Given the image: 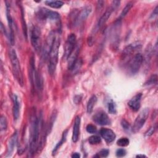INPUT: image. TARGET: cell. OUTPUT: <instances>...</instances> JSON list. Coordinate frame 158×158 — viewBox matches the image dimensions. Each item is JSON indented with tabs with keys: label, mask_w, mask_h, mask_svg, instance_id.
<instances>
[{
	"label": "cell",
	"mask_w": 158,
	"mask_h": 158,
	"mask_svg": "<svg viewBox=\"0 0 158 158\" xmlns=\"http://www.w3.org/2000/svg\"><path fill=\"white\" fill-rule=\"evenodd\" d=\"M41 117H37L35 115L33 116L31 121L30 128V154L33 155L38 149V140L40 136V130L41 125Z\"/></svg>",
	"instance_id": "cell-1"
},
{
	"label": "cell",
	"mask_w": 158,
	"mask_h": 158,
	"mask_svg": "<svg viewBox=\"0 0 158 158\" xmlns=\"http://www.w3.org/2000/svg\"><path fill=\"white\" fill-rule=\"evenodd\" d=\"M60 46V38L58 36H55L53 41L52 46L49 53L48 59V72L51 75H53L55 73L57 64L58 62V54H59V48Z\"/></svg>",
	"instance_id": "cell-2"
},
{
	"label": "cell",
	"mask_w": 158,
	"mask_h": 158,
	"mask_svg": "<svg viewBox=\"0 0 158 158\" xmlns=\"http://www.w3.org/2000/svg\"><path fill=\"white\" fill-rule=\"evenodd\" d=\"M9 57L12 65V70L13 75L17 81V82L21 86H23V75L20 65V62L17 56V53L15 49H10L9 51Z\"/></svg>",
	"instance_id": "cell-3"
},
{
	"label": "cell",
	"mask_w": 158,
	"mask_h": 158,
	"mask_svg": "<svg viewBox=\"0 0 158 158\" xmlns=\"http://www.w3.org/2000/svg\"><path fill=\"white\" fill-rule=\"evenodd\" d=\"M143 62V56L141 53L136 52L133 55L124 65L126 66L128 72L134 75L139 71Z\"/></svg>",
	"instance_id": "cell-4"
},
{
	"label": "cell",
	"mask_w": 158,
	"mask_h": 158,
	"mask_svg": "<svg viewBox=\"0 0 158 158\" xmlns=\"http://www.w3.org/2000/svg\"><path fill=\"white\" fill-rule=\"evenodd\" d=\"M30 77L31 84L33 86V89L41 91L43 89V81L39 73L36 72L35 69V64L34 57L31 56L30 60Z\"/></svg>",
	"instance_id": "cell-5"
},
{
	"label": "cell",
	"mask_w": 158,
	"mask_h": 158,
	"mask_svg": "<svg viewBox=\"0 0 158 158\" xmlns=\"http://www.w3.org/2000/svg\"><path fill=\"white\" fill-rule=\"evenodd\" d=\"M31 43L34 49L39 52L41 49V32L37 26H33L30 33Z\"/></svg>",
	"instance_id": "cell-6"
},
{
	"label": "cell",
	"mask_w": 158,
	"mask_h": 158,
	"mask_svg": "<svg viewBox=\"0 0 158 158\" xmlns=\"http://www.w3.org/2000/svg\"><path fill=\"white\" fill-rule=\"evenodd\" d=\"M149 108H144L139 112L131 128V131L133 133H137L142 128L149 116Z\"/></svg>",
	"instance_id": "cell-7"
},
{
	"label": "cell",
	"mask_w": 158,
	"mask_h": 158,
	"mask_svg": "<svg viewBox=\"0 0 158 158\" xmlns=\"http://www.w3.org/2000/svg\"><path fill=\"white\" fill-rule=\"evenodd\" d=\"M77 44V39L76 36L73 33H71L69 35L67 36V40L65 41V46H64V58L65 60H67L69 57L71 56L73 50L76 47Z\"/></svg>",
	"instance_id": "cell-8"
},
{
	"label": "cell",
	"mask_w": 158,
	"mask_h": 158,
	"mask_svg": "<svg viewBox=\"0 0 158 158\" xmlns=\"http://www.w3.org/2000/svg\"><path fill=\"white\" fill-rule=\"evenodd\" d=\"M141 48V44L139 43H134L128 45L122 51L121 56V61L124 65L128 60Z\"/></svg>",
	"instance_id": "cell-9"
},
{
	"label": "cell",
	"mask_w": 158,
	"mask_h": 158,
	"mask_svg": "<svg viewBox=\"0 0 158 158\" xmlns=\"http://www.w3.org/2000/svg\"><path fill=\"white\" fill-rule=\"evenodd\" d=\"M37 16L40 19L43 20L58 21L60 20V15L59 13L45 8H41L37 13Z\"/></svg>",
	"instance_id": "cell-10"
},
{
	"label": "cell",
	"mask_w": 158,
	"mask_h": 158,
	"mask_svg": "<svg viewBox=\"0 0 158 158\" xmlns=\"http://www.w3.org/2000/svg\"><path fill=\"white\" fill-rule=\"evenodd\" d=\"M93 120L99 125H106L110 123V120L107 114L103 110L96 112L93 116Z\"/></svg>",
	"instance_id": "cell-11"
},
{
	"label": "cell",
	"mask_w": 158,
	"mask_h": 158,
	"mask_svg": "<svg viewBox=\"0 0 158 158\" xmlns=\"http://www.w3.org/2000/svg\"><path fill=\"white\" fill-rule=\"evenodd\" d=\"M6 17L7 19V23L9 25V28L10 30V33L9 35V38L10 40V42L12 44H14V22L12 19V17L10 14V6L8 4V1L6 2Z\"/></svg>",
	"instance_id": "cell-12"
},
{
	"label": "cell",
	"mask_w": 158,
	"mask_h": 158,
	"mask_svg": "<svg viewBox=\"0 0 158 158\" xmlns=\"http://www.w3.org/2000/svg\"><path fill=\"white\" fill-rule=\"evenodd\" d=\"M55 36L56 35H54V33L51 32L46 38V41L45 42V44L43 49V53H42V56L44 59H46L48 57V55L51 49V47L52 46Z\"/></svg>",
	"instance_id": "cell-13"
},
{
	"label": "cell",
	"mask_w": 158,
	"mask_h": 158,
	"mask_svg": "<svg viewBox=\"0 0 158 158\" xmlns=\"http://www.w3.org/2000/svg\"><path fill=\"white\" fill-rule=\"evenodd\" d=\"M91 7L90 6H87L85 7L77 15V17L74 20V23L75 25H78L85 20L91 12Z\"/></svg>",
	"instance_id": "cell-14"
},
{
	"label": "cell",
	"mask_w": 158,
	"mask_h": 158,
	"mask_svg": "<svg viewBox=\"0 0 158 158\" xmlns=\"http://www.w3.org/2000/svg\"><path fill=\"white\" fill-rule=\"evenodd\" d=\"M100 135L102 138L105 140L107 143H110L114 141L116 136L115 133L109 128H101L99 131Z\"/></svg>",
	"instance_id": "cell-15"
},
{
	"label": "cell",
	"mask_w": 158,
	"mask_h": 158,
	"mask_svg": "<svg viewBox=\"0 0 158 158\" xmlns=\"http://www.w3.org/2000/svg\"><path fill=\"white\" fill-rule=\"evenodd\" d=\"M142 94L138 93L135 96H133L128 102V106L133 111H138L141 106V100Z\"/></svg>",
	"instance_id": "cell-16"
},
{
	"label": "cell",
	"mask_w": 158,
	"mask_h": 158,
	"mask_svg": "<svg viewBox=\"0 0 158 158\" xmlns=\"http://www.w3.org/2000/svg\"><path fill=\"white\" fill-rule=\"evenodd\" d=\"M80 116H77L75 118V122L73 127V132H72V141L73 143L77 142L79 138L80 133Z\"/></svg>",
	"instance_id": "cell-17"
},
{
	"label": "cell",
	"mask_w": 158,
	"mask_h": 158,
	"mask_svg": "<svg viewBox=\"0 0 158 158\" xmlns=\"http://www.w3.org/2000/svg\"><path fill=\"white\" fill-rule=\"evenodd\" d=\"M114 10H115L114 8L112 6L110 7H109L108 9H107V10L105 11L104 14L101 17V18L98 20V22L96 25L98 29L100 28L102 26H103L105 24V23L107 21V20L109 19V18L110 17V15L112 14V12Z\"/></svg>",
	"instance_id": "cell-18"
},
{
	"label": "cell",
	"mask_w": 158,
	"mask_h": 158,
	"mask_svg": "<svg viewBox=\"0 0 158 158\" xmlns=\"http://www.w3.org/2000/svg\"><path fill=\"white\" fill-rule=\"evenodd\" d=\"M13 107H12V114L14 120H18L20 115V102L18 99V97L16 94H13L12 97Z\"/></svg>",
	"instance_id": "cell-19"
},
{
	"label": "cell",
	"mask_w": 158,
	"mask_h": 158,
	"mask_svg": "<svg viewBox=\"0 0 158 158\" xmlns=\"http://www.w3.org/2000/svg\"><path fill=\"white\" fill-rule=\"evenodd\" d=\"M17 140V132H15L11 136L10 139H9V142H8V144H7V157L11 156V154L14 151V147L16 144Z\"/></svg>",
	"instance_id": "cell-20"
},
{
	"label": "cell",
	"mask_w": 158,
	"mask_h": 158,
	"mask_svg": "<svg viewBox=\"0 0 158 158\" xmlns=\"http://www.w3.org/2000/svg\"><path fill=\"white\" fill-rule=\"evenodd\" d=\"M97 102V98L95 95H93L88 100L86 106V111L88 114H91Z\"/></svg>",
	"instance_id": "cell-21"
},
{
	"label": "cell",
	"mask_w": 158,
	"mask_h": 158,
	"mask_svg": "<svg viewBox=\"0 0 158 158\" xmlns=\"http://www.w3.org/2000/svg\"><path fill=\"white\" fill-rule=\"evenodd\" d=\"M44 2L47 6L54 9L60 8L64 5V2L61 1H46Z\"/></svg>",
	"instance_id": "cell-22"
},
{
	"label": "cell",
	"mask_w": 158,
	"mask_h": 158,
	"mask_svg": "<svg viewBox=\"0 0 158 158\" xmlns=\"http://www.w3.org/2000/svg\"><path fill=\"white\" fill-rule=\"evenodd\" d=\"M67 130H65L64 131L61 139L60 140V141L58 142V143L56 144V146H55V148H54L53 151H52V154H55V152L57 151V149L59 148V147L65 142V141L66 140V137H67Z\"/></svg>",
	"instance_id": "cell-23"
},
{
	"label": "cell",
	"mask_w": 158,
	"mask_h": 158,
	"mask_svg": "<svg viewBox=\"0 0 158 158\" xmlns=\"http://www.w3.org/2000/svg\"><path fill=\"white\" fill-rule=\"evenodd\" d=\"M133 4V2H128L126 6L125 7H124V9H123V10L122 11L121 14H120V17H119V20H120L122 18H123L127 14V13L129 12V10H130V9L132 7Z\"/></svg>",
	"instance_id": "cell-24"
},
{
	"label": "cell",
	"mask_w": 158,
	"mask_h": 158,
	"mask_svg": "<svg viewBox=\"0 0 158 158\" xmlns=\"http://www.w3.org/2000/svg\"><path fill=\"white\" fill-rule=\"evenodd\" d=\"M130 141L128 139V138H126V137H123L120 138L117 141V144L119 146H122V147H125L127 146L129 144Z\"/></svg>",
	"instance_id": "cell-25"
},
{
	"label": "cell",
	"mask_w": 158,
	"mask_h": 158,
	"mask_svg": "<svg viewBox=\"0 0 158 158\" xmlns=\"http://www.w3.org/2000/svg\"><path fill=\"white\" fill-rule=\"evenodd\" d=\"M88 141L91 144H99V143H101V139L99 136L93 135L89 138Z\"/></svg>",
	"instance_id": "cell-26"
},
{
	"label": "cell",
	"mask_w": 158,
	"mask_h": 158,
	"mask_svg": "<svg viewBox=\"0 0 158 158\" xmlns=\"http://www.w3.org/2000/svg\"><path fill=\"white\" fill-rule=\"evenodd\" d=\"M21 13H22V28H23V35L25 37V39H27V25H26V23H25V20L24 19V15H23V9H22L21 10Z\"/></svg>",
	"instance_id": "cell-27"
},
{
	"label": "cell",
	"mask_w": 158,
	"mask_h": 158,
	"mask_svg": "<svg viewBox=\"0 0 158 158\" xmlns=\"http://www.w3.org/2000/svg\"><path fill=\"white\" fill-rule=\"evenodd\" d=\"M7 127V120L6 118L4 116L2 115L0 118V128H1V131H6V128Z\"/></svg>",
	"instance_id": "cell-28"
},
{
	"label": "cell",
	"mask_w": 158,
	"mask_h": 158,
	"mask_svg": "<svg viewBox=\"0 0 158 158\" xmlns=\"http://www.w3.org/2000/svg\"><path fill=\"white\" fill-rule=\"evenodd\" d=\"M157 81V76L156 74L152 75L150 78L148 80V81L145 83V85H154L156 84Z\"/></svg>",
	"instance_id": "cell-29"
},
{
	"label": "cell",
	"mask_w": 158,
	"mask_h": 158,
	"mask_svg": "<svg viewBox=\"0 0 158 158\" xmlns=\"http://www.w3.org/2000/svg\"><path fill=\"white\" fill-rule=\"evenodd\" d=\"M107 107H108V111L110 114H115L117 112L116 107H115V104L113 101H110L108 103Z\"/></svg>",
	"instance_id": "cell-30"
},
{
	"label": "cell",
	"mask_w": 158,
	"mask_h": 158,
	"mask_svg": "<svg viewBox=\"0 0 158 158\" xmlns=\"http://www.w3.org/2000/svg\"><path fill=\"white\" fill-rule=\"evenodd\" d=\"M156 128H157L156 124H154V125H152V126L147 130V131L145 133V136H151V135L154 133V131H156Z\"/></svg>",
	"instance_id": "cell-31"
},
{
	"label": "cell",
	"mask_w": 158,
	"mask_h": 158,
	"mask_svg": "<svg viewBox=\"0 0 158 158\" xmlns=\"http://www.w3.org/2000/svg\"><path fill=\"white\" fill-rule=\"evenodd\" d=\"M86 130L87 132L89 133H95L97 131L96 127L94 125H92V124H88L86 126Z\"/></svg>",
	"instance_id": "cell-32"
},
{
	"label": "cell",
	"mask_w": 158,
	"mask_h": 158,
	"mask_svg": "<svg viewBox=\"0 0 158 158\" xmlns=\"http://www.w3.org/2000/svg\"><path fill=\"white\" fill-rule=\"evenodd\" d=\"M109 151L108 149H102L101 151H100L99 152H98V156H98V157H107L108 155H109Z\"/></svg>",
	"instance_id": "cell-33"
},
{
	"label": "cell",
	"mask_w": 158,
	"mask_h": 158,
	"mask_svg": "<svg viewBox=\"0 0 158 158\" xmlns=\"http://www.w3.org/2000/svg\"><path fill=\"white\" fill-rule=\"evenodd\" d=\"M121 125L123 127V128L125 130H128L130 129V124L125 119H123L122 120Z\"/></svg>",
	"instance_id": "cell-34"
},
{
	"label": "cell",
	"mask_w": 158,
	"mask_h": 158,
	"mask_svg": "<svg viewBox=\"0 0 158 158\" xmlns=\"http://www.w3.org/2000/svg\"><path fill=\"white\" fill-rule=\"evenodd\" d=\"M126 154V151L123 149H117L116 151V156L117 157H123Z\"/></svg>",
	"instance_id": "cell-35"
},
{
	"label": "cell",
	"mask_w": 158,
	"mask_h": 158,
	"mask_svg": "<svg viewBox=\"0 0 158 158\" xmlns=\"http://www.w3.org/2000/svg\"><path fill=\"white\" fill-rule=\"evenodd\" d=\"M81 100V96L80 95L75 96V97L74 98V102L76 103V104H78V103H80Z\"/></svg>",
	"instance_id": "cell-36"
},
{
	"label": "cell",
	"mask_w": 158,
	"mask_h": 158,
	"mask_svg": "<svg viewBox=\"0 0 158 158\" xmlns=\"http://www.w3.org/2000/svg\"><path fill=\"white\" fill-rule=\"evenodd\" d=\"M157 7L155 8V9L154 10L152 14L151 15V18H154L155 17L157 16Z\"/></svg>",
	"instance_id": "cell-37"
},
{
	"label": "cell",
	"mask_w": 158,
	"mask_h": 158,
	"mask_svg": "<svg viewBox=\"0 0 158 158\" xmlns=\"http://www.w3.org/2000/svg\"><path fill=\"white\" fill-rule=\"evenodd\" d=\"M72 157H73V158H78V157H80V154L78 153V152H75V153H73V154L72 155Z\"/></svg>",
	"instance_id": "cell-38"
},
{
	"label": "cell",
	"mask_w": 158,
	"mask_h": 158,
	"mask_svg": "<svg viewBox=\"0 0 158 158\" xmlns=\"http://www.w3.org/2000/svg\"><path fill=\"white\" fill-rule=\"evenodd\" d=\"M136 157H146V156H144V155H137Z\"/></svg>",
	"instance_id": "cell-39"
}]
</instances>
